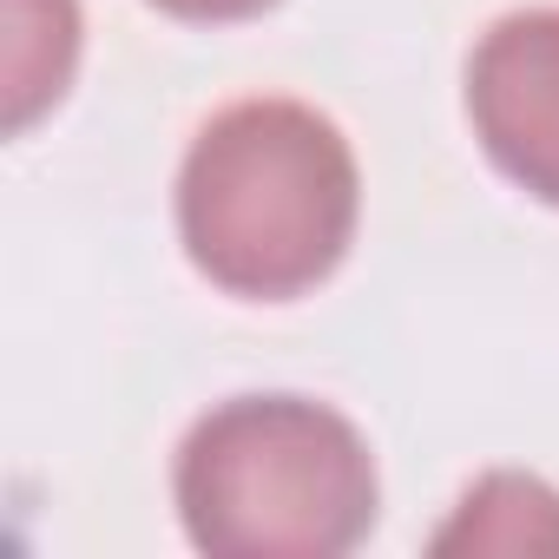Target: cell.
Instances as JSON below:
<instances>
[{
	"label": "cell",
	"mask_w": 559,
	"mask_h": 559,
	"mask_svg": "<svg viewBox=\"0 0 559 559\" xmlns=\"http://www.w3.org/2000/svg\"><path fill=\"white\" fill-rule=\"evenodd\" d=\"M362 171L330 112L304 99H237L185 152L178 237L224 297H310L356 243Z\"/></svg>",
	"instance_id": "6da1fadb"
},
{
	"label": "cell",
	"mask_w": 559,
	"mask_h": 559,
	"mask_svg": "<svg viewBox=\"0 0 559 559\" xmlns=\"http://www.w3.org/2000/svg\"><path fill=\"white\" fill-rule=\"evenodd\" d=\"M158 14H171V21H191V27H230V21H257V14H270L276 0H152Z\"/></svg>",
	"instance_id": "5b68a950"
},
{
	"label": "cell",
	"mask_w": 559,
	"mask_h": 559,
	"mask_svg": "<svg viewBox=\"0 0 559 559\" xmlns=\"http://www.w3.org/2000/svg\"><path fill=\"white\" fill-rule=\"evenodd\" d=\"M461 546H474V552L559 546V493L546 480H533V474H487L461 500L454 526L435 533V552H461Z\"/></svg>",
	"instance_id": "277c9868"
},
{
	"label": "cell",
	"mask_w": 559,
	"mask_h": 559,
	"mask_svg": "<svg viewBox=\"0 0 559 559\" xmlns=\"http://www.w3.org/2000/svg\"><path fill=\"white\" fill-rule=\"evenodd\" d=\"M171 493L211 559H343L376 533L382 507L369 441L310 395H230L198 415Z\"/></svg>",
	"instance_id": "7a4b0ae2"
},
{
	"label": "cell",
	"mask_w": 559,
	"mask_h": 559,
	"mask_svg": "<svg viewBox=\"0 0 559 559\" xmlns=\"http://www.w3.org/2000/svg\"><path fill=\"white\" fill-rule=\"evenodd\" d=\"M467 119L480 152L559 211V8L500 14L467 53Z\"/></svg>",
	"instance_id": "3957f363"
}]
</instances>
